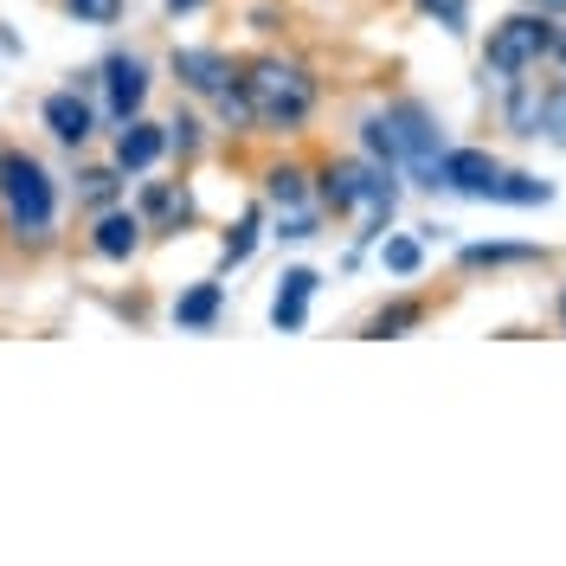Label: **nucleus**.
<instances>
[{"instance_id": "obj_3", "label": "nucleus", "mask_w": 566, "mask_h": 566, "mask_svg": "<svg viewBox=\"0 0 566 566\" xmlns=\"http://www.w3.org/2000/svg\"><path fill=\"white\" fill-rule=\"evenodd\" d=\"M310 180H316V207L354 226V251H367L380 232H392V212H399L392 168L367 161V155H328V161H310Z\"/></svg>"}, {"instance_id": "obj_26", "label": "nucleus", "mask_w": 566, "mask_h": 566, "mask_svg": "<svg viewBox=\"0 0 566 566\" xmlns=\"http://www.w3.org/2000/svg\"><path fill=\"white\" fill-rule=\"evenodd\" d=\"M65 7V20H77V27H116L123 20V0H59Z\"/></svg>"}, {"instance_id": "obj_31", "label": "nucleus", "mask_w": 566, "mask_h": 566, "mask_svg": "<svg viewBox=\"0 0 566 566\" xmlns=\"http://www.w3.org/2000/svg\"><path fill=\"white\" fill-rule=\"evenodd\" d=\"M560 97H566V71H560Z\"/></svg>"}, {"instance_id": "obj_10", "label": "nucleus", "mask_w": 566, "mask_h": 566, "mask_svg": "<svg viewBox=\"0 0 566 566\" xmlns=\"http://www.w3.org/2000/svg\"><path fill=\"white\" fill-rule=\"evenodd\" d=\"M142 245H148V226H142V212L129 207V200L91 212V226H84V251H91L97 264H136Z\"/></svg>"}, {"instance_id": "obj_13", "label": "nucleus", "mask_w": 566, "mask_h": 566, "mask_svg": "<svg viewBox=\"0 0 566 566\" xmlns=\"http://www.w3.org/2000/svg\"><path fill=\"white\" fill-rule=\"evenodd\" d=\"M258 200H264V212L316 207V180H310V161H296V155H271V161H264V175H258Z\"/></svg>"}, {"instance_id": "obj_20", "label": "nucleus", "mask_w": 566, "mask_h": 566, "mask_svg": "<svg viewBox=\"0 0 566 566\" xmlns=\"http://www.w3.org/2000/svg\"><path fill=\"white\" fill-rule=\"evenodd\" d=\"M547 200H554V180L522 175V168H502L490 187V207H547Z\"/></svg>"}, {"instance_id": "obj_27", "label": "nucleus", "mask_w": 566, "mask_h": 566, "mask_svg": "<svg viewBox=\"0 0 566 566\" xmlns=\"http://www.w3.org/2000/svg\"><path fill=\"white\" fill-rule=\"evenodd\" d=\"M251 27L271 39V33H283V13H277V7H258V13H251Z\"/></svg>"}, {"instance_id": "obj_25", "label": "nucleus", "mask_w": 566, "mask_h": 566, "mask_svg": "<svg viewBox=\"0 0 566 566\" xmlns=\"http://www.w3.org/2000/svg\"><path fill=\"white\" fill-rule=\"evenodd\" d=\"M412 13H419L424 27H444L451 39L470 33V0H412Z\"/></svg>"}, {"instance_id": "obj_12", "label": "nucleus", "mask_w": 566, "mask_h": 566, "mask_svg": "<svg viewBox=\"0 0 566 566\" xmlns=\"http://www.w3.org/2000/svg\"><path fill=\"white\" fill-rule=\"evenodd\" d=\"M109 161H116V175H155L161 161H168V123H155L148 109L129 116V123H116V142H109Z\"/></svg>"}, {"instance_id": "obj_5", "label": "nucleus", "mask_w": 566, "mask_h": 566, "mask_svg": "<svg viewBox=\"0 0 566 566\" xmlns=\"http://www.w3.org/2000/svg\"><path fill=\"white\" fill-rule=\"evenodd\" d=\"M554 33H560L554 13H534V7L502 13V20L490 27V39H483V77L502 91V84H515V77H528V71H547Z\"/></svg>"}, {"instance_id": "obj_19", "label": "nucleus", "mask_w": 566, "mask_h": 566, "mask_svg": "<svg viewBox=\"0 0 566 566\" xmlns=\"http://www.w3.org/2000/svg\"><path fill=\"white\" fill-rule=\"evenodd\" d=\"M509 264H547V245H509V239H490V245H463L458 271H509Z\"/></svg>"}, {"instance_id": "obj_22", "label": "nucleus", "mask_w": 566, "mask_h": 566, "mask_svg": "<svg viewBox=\"0 0 566 566\" xmlns=\"http://www.w3.org/2000/svg\"><path fill=\"white\" fill-rule=\"evenodd\" d=\"M207 104H212V129H219V136H232V142L258 136V129H251V104H245V84H239V77H232L226 91H212Z\"/></svg>"}, {"instance_id": "obj_18", "label": "nucleus", "mask_w": 566, "mask_h": 566, "mask_svg": "<svg viewBox=\"0 0 566 566\" xmlns=\"http://www.w3.org/2000/svg\"><path fill=\"white\" fill-rule=\"evenodd\" d=\"M264 200H251L232 226H226V239H219V271H239V264H251V251H258V239H264Z\"/></svg>"}, {"instance_id": "obj_29", "label": "nucleus", "mask_w": 566, "mask_h": 566, "mask_svg": "<svg viewBox=\"0 0 566 566\" xmlns=\"http://www.w3.org/2000/svg\"><path fill=\"white\" fill-rule=\"evenodd\" d=\"M515 7H534V13H554V20H566V0H515Z\"/></svg>"}, {"instance_id": "obj_15", "label": "nucleus", "mask_w": 566, "mask_h": 566, "mask_svg": "<svg viewBox=\"0 0 566 566\" xmlns=\"http://www.w3.org/2000/svg\"><path fill=\"white\" fill-rule=\"evenodd\" d=\"M175 328L180 335H207V328H219V316H226V283L219 277H200V283H187L175 296Z\"/></svg>"}, {"instance_id": "obj_24", "label": "nucleus", "mask_w": 566, "mask_h": 566, "mask_svg": "<svg viewBox=\"0 0 566 566\" xmlns=\"http://www.w3.org/2000/svg\"><path fill=\"white\" fill-rule=\"evenodd\" d=\"M264 226H271V239H277V245H310V239H322L328 212H322V207H296V212H271Z\"/></svg>"}, {"instance_id": "obj_21", "label": "nucleus", "mask_w": 566, "mask_h": 566, "mask_svg": "<svg viewBox=\"0 0 566 566\" xmlns=\"http://www.w3.org/2000/svg\"><path fill=\"white\" fill-rule=\"evenodd\" d=\"M374 251H380V271L399 283H412L424 271V239H412V232H380Z\"/></svg>"}, {"instance_id": "obj_4", "label": "nucleus", "mask_w": 566, "mask_h": 566, "mask_svg": "<svg viewBox=\"0 0 566 566\" xmlns=\"http://www.w3.org/2000/svg\"><path fill=\"white\" fill-rule=\"evenodd\" d=\"M444 142L451 136H444L438 109L419 104V97H387L360 116V155L392 168V175H419L431 155H444Z\"/></svg>"}, {"instance_id": "obj_23", "label": "nucleus", "mask_w": 566, "mask_h": 566, "mask_svg": "<svg viewBox=\"0 0 566 566\" xmlns=\"http://www.w3.org/2000/svg\"><path fill=\"white\" fill-rule=\"evenodd\" d=\"M168 155H175L180 168H193V161L207 155V116H200V109L180 104L175 116H168Z\"/></svg>"}, {"instance_id": "obj_30", "label": "nucleus", "mask_w": 566, "mask_h": 566, "mask_svg": "<svg viewBox=\"0 0 566 566\" xmlns=\"http://www.w3.org/2000/svg\"><path fill=\"white\" fill-rule=\"evenodd\" d=\"M554 322H560V335H566V283H560V296H554Z\"/></svg>"}, {"instance_id": "obj_16", "label": "nucleus", "mask_w": 566, "mask_h": 566, "mask_svg": "<svg viewBox=\"0 0 566 566\" xmlns=\"http://www.w3.org/2000/svg\"><path fill=\"white\" fill-rule=\"evenodd\" d=\"M424 322H431V296H412V290H406V296H387V303L367 316L360 335H367V342H399V335H412Z\"/></svg>"}, {"instance_id": "obj_14", "label": "nucleus", "mask_w": 566, "mask_h": 566, "mask_svg": "<svg viewBox=\"0 0 566 566\" xmlns=\"http://www.w3.org/2000/svg\"><path fill=\"white\" fill-rule=\"evenodd\" d=\"M322 277L310 271V264H290L277 277V296H271V328L277 335H303L310 328V303H316Z\"/></svg>"}, {"instance_id": "obj_28", "label": "nucleus", "mask_w": 566, "mask_h": 566, "mask_svg": "<svg viewBox=\"0 0 566 566\" xmlns=\"http://www.w3.org/2000/svg\"><path fill=\"white\" fill-rule=\"evenodd\" d=\"M212 0H161V13H168V20H187V13H207Z\"/></svg>"}, {"instance_id": "obj_17", "label": "nucleus", "mask_w": 566, "mask_h": 566, "mask_svg": "<svg viewBox=\"0 0 566 566\" xmlns=\"http://www.w3.org/2000/svg\"><path fill=\"white\" fill-rule=\"evenodd\" d=\"M71 200L84 212H104L116 200H129V175H116V161H84L77 175H71Z\"/></svg>"}, {"instance_id": "obj_11", "label": "nucleus", "mask_w": 566, "mask_h": 566, "mask_svg": "<svg viewBox=\"0 0 566 566\" xmlns=\"http://www.w3.org/2000/svg\"><path fill=\"white\" fill-rule=\"evenodd\" d=\"M168 77H175L180 97H200V104H207L212 91H226V84L239 77V59H232L226 45H175V52H168Z\"/></svg>"}, {"instance_id": "obj_8", "label": "nucleus", "mask_w": 566, "mask_h": 566, "mask_svg": "<svg viewBox=\"0 0 566 566\" xmlns=\"http://www.w3.org/2000/svg\"><path fill=\"white\" fill-rule=\"evenodd\" d=\"M129 207L142 212V226H148V239H180V232H193L200 226V193H193V180H148L142 175L136 200Z\"/></svg>"}, {"instance_id": "obj_7", "label": "nucleus", "mask_w": 566, "mask_h": 566, "mask_svg": "<svg viewBox=\"0 0 566 566\" xmlns=\"http://www.w3.org/2000/svg\"><path fill=\"white\" fill-rule=\"evenodd\" d=\"M91 71H97V97H104V123H109V129L148 109V91H155V65H148L142 52L116 45V52H104V59H97Z\"/></svg>"}, {"instance_id": "obj_1", "label": "nucleus", "mask_w": 566, "mask_h": 566, "mask_svg": "<svg viewBox=\"0 0 566 566\" xmlns=\"http://www.w3.org/2000/svg\"><path fill=\"white\" fill-rule=\"evenodd\" d=\"M65 239V180L27 142H0V245L13 258H45Z\"/></svg>"}, {"instance_id": "obj_9", "label": "nucleus", "mask_w": 566, "mask_h": 566, "mask_svg": "<svg viewBox=\"0 0 566 566\" xmlns=\"http://www.w3.org/2000/svg\"><path fill=\"white\" fill-rule=\"evenodd\" d=\"M39 123H45V136L59 142L65 155H84L97 129H104V109H97V91H84V84H65V91H52L45 104H39Z\"/></svg>"}, {"instance_id": "obj_2", "label": "nucleus", "mask_w": 566, "mask_h": 566, "mask_svg": "<svg viewBox=\"0 0 566 566\" xmlns=\"http://www.w3.org/2000/svg\"><path fill=\"white\" fill-rule=\"evenodd\" d=\"M239 84H245L251 129H258V136L296 142L310 123H316V109H322L316 65L296 59V52H277V45H264V52L239 59Z\"/></svg>"}, {"instance_id": "obj_6", "label": "nucleus", "mask_w": 566, "mask_h": 566, "mask_svg": "<svg viewBox=\"0 0 566 566\" xmlns=\"http://www.w3.org/2000/svg\"><path fill=\"white\" fill-rule=\"evenodd\" d=\"M495 175H502V161H495L490 148L444 142V155H431L419 175H406V180H412V187H424V193H451V200H483V207H490Z\"/></svg>"}]
</instances>
